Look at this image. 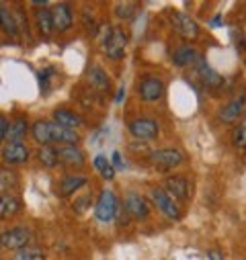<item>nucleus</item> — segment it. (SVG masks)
I'll list each match as a JSON object with an SVG mask.
<instances>
[{
  "instance_id": "nucleus-1",
  "label": "nucleus",
  "mask_w": 246,
  "mask_h": 260,
  "mask_svg": "<svg viewBox=\"0 0 246 260\" xmlns=\"http://www.w3.org/2000/svg\"><path fill=\"white\" fill-rule=\"evenodd\" d=\"M128 43H130V35L123 27H109L103 35V51L107 53V57L115 61L126 55Z\"/></svg>"
},
{
  "instance_id": "nucleus-2",
  "label": "nucleus",
  "mask_w": 246,
  "mask_h": 260,
  "mask_svg": "<svg viewBox=\"0 0 246 260\" xmlns=\"http://www.w3.org/2000/svg\"><path fill=\"white\" fill-rule=\"evenodd\" d=\"M148 199H150V203H152V207L154 209H158L162 215H166L168 219H180V207H178V203L170 197V194L162 188V186H152L150 190H148Z\"/></svg>"
},
{
  "instance_id": "nucleus-3",
  "label": "nucleus",
  "mask_w": 246,
  "mask_h": 260,
  "mask_svg": "<svg viewBox=\"0 0 246 260\" xmlns=\"http://www.w3.org/2000/svg\"><path fill=\"white\" fill-rule=\"evenodd\" d=\"M162 188L170 194L176 203H187L193 197V182L184 174H172L166 176L162 182Z\"/></svg>"
},
{
  "instance_id": "nucleus-4",
  "label": "nucleus",
  "mask_w": 246,
  "mask_h": 260,
  "mask_svg": "<svg viewBox=\"0 0 246 260\" xmlns=\"http://www.w3.org/2000/svg\"><path fill=\"white\" fill-rule=\"evenodd\" d=\"M164 92H166V84L158 76L146 74L138 80V96L144 103H158V101H162Z\"/></svg>"
},
{
  "instance_id": "nucleus-5",
  "label": "nucleus",
  "mask_w": 246,
  "mask_h": 260,
  "mask_svg": "<svg viewBox=\"0 0 246 260\" xmlns=\"http://www.w3.org/2000/svg\"><path fill=\"white\" fill-rule=\"evenodd\" d=\"M33 240V232L27 228V225H19V228H11L7 232L0 234V248H5V250H23L31 244Z\"/></svg>"
},
{
  "instance_id": "nucleus-6",
  "label": "nucleus",
  "mask_w": 246,
  "mask_h": 260,
  "mask_svg": "<svg viewBox=\"0 0 246 260\" xmlns=\"http://www.w3.org/2000/svg\"><path fill=\"white\" fill-rule=\"evenodd\" d=\"M148 160H150V164H152L154 168L168 172V170L180 166V164L184 162V156H182V152H178L176 148H164V150H154V152H150Z\"/></svg>"
},
{
  "instance_id": "nucleus-7",
  "label": "nucleus",
  "mask_w": 246,
  "mask_h": 260,
  "mask_svg": "<svg viewBox=\"0 0 246 260\" xmlns=\"http://www.w3.org/2000/svg\"><path fill=\"white\" fill-rule=\"evenodd\" d=\"M170 25L174 29V33L187 41H193L199 37V25L193 21V17H189L187 13L180 11H172L170 13Z\"/></svg>"
},
{
  "instance_id": "nucleus-8",
  "label": "nucleus",
  "mask_w": 246,
  "mask_h": 260,
  "mask_svg": "<svg viewBox=\"0 0 246 260\" xmlns=\"http://www.w3.org/2000/svg\"><path fill=\"white\" fill-rule=\"evenodd\" d=\"M123 213H128L132 219H146L150 215V203L146 197H142L140 192L130 190L121 201Z\"/></svg>"
},
{
  "instance_id": "nucleus-9",
  "label": "nucleus",
  "mask_w": 246,
  "mask_h": 260,
  "mask_svg": "<svg viewBox=\"0 0 246 260\" xmlns=\"http://www.w3.org/2000/svg\"><path fill=\"white\" fill-rule=\"evenodd\" d=\"M117 211H119V203H117L115 192H113V190H109V188L101 190L99 199H97V203H95V217H97L99 221L107 223V221L115 219Z\"/></svg>"
},
{
  "instance_id": "nucleus-10",
  "label": "nucleus",
  "mask_w": 246,
  "mask_h": 260,
  "mask_svg": "<svg viewBox=\"0 0 246 260\" xmlns=\"http://www.w3.org/2000/svg\"><path fill=\"white\" fill-rule=\"evenodd\" d=\"M128 129H130V134L136 138V140H154L158 138L160 134V125L158 121L154 119H148V117H138V119H132L128 123Z\"/></svg>"
},
{
  "instance_id": "nucleus-11",
  "label": "nucleus",
  "mask_w": 246,
  "mask_h": 260,
  "mask_svg": "<svg viewBox=\"0 0 246 260\" xmlns=\"http://www.w3.org/2000/svg\"><path fill=\"white\" fill-rule=\"evenodd\" d=\"M59 166L68 170H80L86 164V156L80 146H57Z\"/></svg>"
},
{
  "instance_id": "nucleus-12",
  "label": "nucleus",
  "mask_w": 246,
  "mask_h": 260,
  "mask_svg": "<svg viewBox=\"0 0 246 260\" xmlns=\"http://www.w3.org/2000/svg\"><path fill=\"white\" fill-rule=\"evenodd\" d=\"M82 142L80 134L74 129H66L49 119V146H78Z\"/></svg>"
},
{
  "instance_id": "nucleus-13",
  "label": "nucleus",
  "mask_w": 246,
  "mask_h": 260,
  "mask_svg": "<svg viewBox=\"0 0 246 260\" xmlns=\"http://www.w3.org/2000/svg\"><path fill=\"white\" fill-rule=\"evenodd\" d=\"M201 59H203L201 51L189 43H182V45L174 47V51H172V61L176 68H195Z\"/></svg>"
},
{
  "instance_id": "nucleus-14",
  "label": "nucleus",
  "mask_w": 246,
  "mask_h": 260,
  "mask_svg": "<svg viewBox=\"0 0 246 260\" xmlns=\"http://www.w3.org/2000/svg\"><path fill=\"white\" fill-rule=\"evenodd\" d=\"M31 158V152L25 144H5L0 148V160L9 166H21V164H27Z\"/></svg>"
},
{
  "instance_id": "nucleus-15",
  "label": "nucleus",
  "mask_w": 246,
  "mask_h": 260,
  "mask_svg": "<svg viewBox=\"0 0 246 260\" xmlns=\"http://www.w3.org/2000/svg\"><path fill=\"white\" fill-rule=\"evenodd\" d=\"M51 23L53 31L66 33L74 23V9L68 3H57L55 7H51Z\"/></svg>"
},
{
  "instance_id": "nucleus-16",
  "label": "nucleus",
  "mask_w": 246,
  "mask_h": 260,
  "mask_svg": "<svg viewBox=\"0 0 246 260\" xmlns=\"http://www.w3.org/2000/svg\"><path fill=\"white\" fill-rule=\"evenodd\" d=\"M84 184H88V176H84V174H64L59 178V182H57V186H55V190H57V194L59 197H72L74 192H78Z\"/></svg>"
},
{
  "instance_id": "nucleus-17",
  "label": "nucleus",
  "mask_w": 246,
  "mask_h": 260,
  "mask_svg": "<svg viewBox=\"0 0 246 260\" xmlns=\"http://www.w3.org/2000/svg\"><path fill=\"white\" fill-rule=\"evenodd\" d=\"M244 109H246V94H238V96H234L232 101H228V103L220 109L218 117H220L224 123H236V121L240 119V115L244 113Z\"/></svg>"
},
{
  "instance_id": "nucleus-18",
  "label": "nucleus",
  "mask_w": 246,
  "mask_h": 260,
  "mask_svg": "<svg viewBox=\"0 0 246 260\" xmlns=\"http://www.w3.org/2000/svg\"><path fill=\"white\" fill-rule=\"evenodd\" d=\"M51 121H55L57 125L66 127V129H74V132H78L80 127H84L82 117H80L76 111L66 109V107H59V109H55V111L51 113Z\"/></svg>"
},
{
  "instance_id": "nucleus-19",
  "label": "nucleus",
  "mask_w": 246,
  "mask_h": 260,
  "mask_svg": "<svg viewBox=\"0 0 246 260\" xmlns=\"http://www.w3.org/2000/svg\"><path fill=\"white\" fill-rule=\"evenodd\" d=\"M35 27L39 31L41 37H51L53 33V23H51V9L47 7V3H35Z\"/></svg>"
},
{
  "instance_id": "nucleus-20",
  "label": "nucleus",
  "mask_w": 246,
  "mask_h": 260,
  "mask_svg": "<svg viewBox=\"0 0 246 260\" xmlns=\"http://www.w3.org/2000/svg\"><path fill=\"white\" fill-rule=\"evenodd\" d=\"M27 134H31L29 119H27L25 115H17V117L9 123L7 142H9V144H23V140L27 138Z\"/></svg>"
},
{
  "instance_id": "nucleus-21",
  "label": "nucleus",
  "mask_w": 246,
  "mask_h": 260,
  "mask_svg": "<svg viewBox=\"0 0 246 260\" xmlns=\"http://www.w3.org/2000/svg\"><path fill=\"white\" fill-rule=\"evenodd\" d=\"M195 68H197V72H199V76H201V82H203V86H205L207 90H220V88L224 86V76L218 74L205 59H201Z\"/></svg>"
},
{
  "instance_id": "nucleus-22",
  "label": "nucleus",
  "mask_w": 246,
  "mask_h": 260,
  "mask_svg": "<svg viewBox=\"0 0 246 260\" xmlns=\"http://www.w3.org/2000/svg\"><path fill=\"white\" fill-rule=\"evenodd\" d=\"M23 209L19 197H15L13 192H0V219H11L19 215Z\"/></svg>"
},
{
  "instance_id": "nucleus-23",
  "label": "nucleus",
  "mask_w": 246,
  "mask_h": 260,
  "mask_svg": "<svg viewBox=\"0 0 246 260\" xmlns=\"http://www.w3.org/2000/svg\"><path fill=\"white\" fill-rule=\"evenodd\" d=\"M0 29H3L9 37H17L21 33L17 17H15V11L11 7H7V5H0Z\"/></svg>"
},
{
  "instance_id": "nucleus-24",
  "label": "nucleus",
  "mask_w": 246,
  "mask_h": 260,
  "mask_svg": "<svg viewBox=\"0 0 246 260\" xmlns=\"http://www.w3.org/2000/svg\"><path fill=\"white\" fill-rule=\"evenodd\" d=\"M31 138L35 144L41 146H49V119H37L31 125Z\"/></svg>"
},
{
  "instance_id": "nucleus-25",
  "label": "nucleus",
  "mask_w": 246,
  "mask_h": 260,
  "mask_svg": "<svg viewBox=\"0 0 246 260\" xmlns=\"http://www.w3.org/2000/svg\"><path fill=\"white\" fill-rule=\"evenodd\" d=\"M37 160L43 168L51 170L59 166V158H57V146H41L37 150Z\"/></svg>"
},
{
  "instance_id": "nucleus-26",
  "label": "nucleus",
  "mask_w": 246,
  "mask_h": 260,
  "mask_svg": "<svg viewBox=\"0 0 246 260\" xmlns=\"http://www.w3.org/2000/svg\"><path fill=\"white\" fill-rule=\"evenodd\" d=\"M88 82H90V86H95L97 90H109V86H111L109 74H107L103 68H99V66H93V68L88 70Z\"/></svg>"
},
{
  "instance_id": "nucleus-27",
  "label": "nucleus",
  "mask_w": 246,
  "mask_h": 260,
  "mask_svg": "<svg viewBox=\"0 0 246 260\" xmlns=\"http://www.w3.org/2000/svg\"><path fill=\"white\" fill-rule=\"evenodd\" d=\"M93 166L99 170V174H101L105 180H113V178H115V168H113L111 160H107V156H103V154L95 156Z\"/></svg>"
},
{
  "instance_id": "nucleus-28",
  "label": "nucleus",
  "mask_w": 246,
  "mask_h": 260,
  "mask_svg": "<svg viewBox=\"0 0 246 260\" xmlns=\"http://www.w3.org/2000/svg\"><path fill=\"white\" fill-rule=\"evenodd\" d=\"M138 13V5L136 3H119L115 5V15L123 21H132Z\"/></svg>"
},
{
  "instance_id": "nucleus-29",
  "label": "nucleus",
  "mask_w": 246,
  "mask_h": 260,
  "mask_svg": "<svg viewBox=\"0 0 246 260\" xmlns=\"http://www.w3.org/2000/svg\"><path fill=\"white\" fill-rule=\"evenodd\" d=\"M232 144L236 148H244L246 146V119L238 121V125L234 127V132H232Z\"/></svg>"
},
{
  "instance_id": "nucleus-30",
  "label": "nucleus",
  "mask_w": 246,
  "mask_h": 260,
  "mask_svg": "<svg viewBox=\"0 0 246 260\" xmlns=\"http://www.w3.org/2000/svg\"><path fill=\"white\" fill-rule=\"evenodd\" d=\"M15 260H45V258H43V252H41L39 248L27 246V248H23V250L17 252Z\"/></svg>"
},
{
  "instance_id": "nucleus-31",
  "label": "nucleus",
  "mask_w": 246,
  "mask_h": 260,
  "mask_svg": "<svg viewBox=\"0 0 246 260\" xmlns=\"http://www.w3.org/2000/svg\"><path fill=\"white\" fill-rule=\"evenodd\" d=\"M9 119H7V115H3L0 113V146H5L7 144V136H9Z\"/></svg>"
},
{
  "instance_id": "nucleus-32",
  "label": "nucleus",
  "mask_w": 246,
  "mask_h": 260,
  "mask_svg": "<svg viewBox=\"0 0 246 260\" xmlns=\"http://www.w3.org/2000/svg\"><path fill=\"white\" fill-rule=\"evenodd\" d=\"M113 168H123V160H121V154L119 152H113Z\"/></svg>"
},
{
  "instance_id": "nucleus-33",
  "label": "nucleus",
  "mask_w": 246,
  "mask_h": 260,
  "mask_svg": "<svg viewBox=\"0 0 246 260\" xmlns=\"http://www.w3.org/2000/svg\"><path fill=\"white\" fill-rule=\"evenodd\" d=\"M209 258H211V260H222V254L216 252V250H211V252H209Z\"/></svg>"
},
{
  "instance_id": "nucleus-34",
  "label": "nucleus",
  "mask_w": 246,
  "mask_h": 260,
  "mask_svg": "<svg viewBox=\"0 0 246 260\" xmlns=\"http://www.w3.org/2000/svg\"><path fill=\"white\" fill-rule=\"evenodd\" d=\"M244 154H246V146H244Z\"/></svg>"
}]
</instances>
